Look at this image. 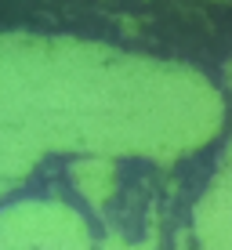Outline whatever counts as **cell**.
I'll list each match as a JSON object with an SVG mask.
<instances>
[{"mask_svg": "<svg viewBox=\"0 0 232 250\" xmlns=\"http://www.w3.org/2000/svg\"><path fill=\"white\" fill-rule=\"evenodd\" d=\"M76 182L80 188L91 196L94 203H102L109 196V188H113V174H109V167H102V163H84V167H76Z\"/></svg>", "mask_w": 232, "mask_h": 250, "instance_id": "cell-1", "label": "cell"}]
</instances>
